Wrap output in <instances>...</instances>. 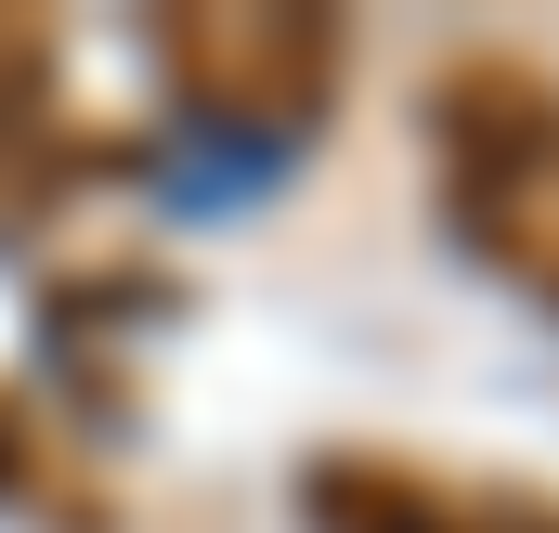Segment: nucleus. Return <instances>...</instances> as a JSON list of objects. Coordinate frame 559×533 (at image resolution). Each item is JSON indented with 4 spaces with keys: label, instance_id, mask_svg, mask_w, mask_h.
<instances>
[{
    "label": "nucleus",
    "instance_id": "nucleus-1",
    "mask_svg": "<svg viewBox=\"0 0 559 533\" xmlns=\"http://www.w3.org/2000/svg\"><path fill=\"white\" fill-rule=\"evenodd\" d=\"M442 169H455L468 248L559 312V92L534 66H495V52L455 66L442 79Z\"/></svg>",
    "mask_w": 559,
    "mask_h": 533
},
{
    "label": "nucleus",
    "instance_id": "nucleus-2",
    "mask_svg": "<svg viewBox=\"0 0 559 533\" xmlns=\"http://www.w3.org/2000/svg\"><path fill=\"white\" fill-rule=\"evenodd\" d=\"M156 66L222 131H312V105L338 92L352 39L325 13H286V0H182L156 26Z\"/></svg>",
    "mask_w": 559,
    "mask_h": 533
},
{
    "label": "nucleus",
    "instance_id": "nucleus-3",
    "mask_svg": "<svg viewBox=\"0 0 559 533\" xmlns=\"http://www.w3.org/2000/svg\"><path fill=\"white\" fill-rule=\"evenodd\" d=\"M312 521L325 533H481V495L429 482L404 455H325L312 469Z\"/></svg>",
    "mask_w": 559,
    "mask_h": 533
},
{
    "label": "nucleus",
    "instance_id": "nucleus-4",
    "mask_svg": "<svg viewBox=\"0 0 559 533\" xmlns=\"http://www.w3.org/2000/svg\"><path fill=\"white\" fill-rule=\"evenodd\" d=\"M52 169H66V131H52V39L0 13V222L52 209Z\"/></svg>",
    "mask_w": 559,
    "mask_h": 533
},
{
    "label": "nucleus",
    "instance_id": "nucleus-5",
    "mask_svg": "<svg viewBox=\"0 0 559 533\" xmlns=\"http://www.w3.org/2000/svg\"><path fill=\"white\" fill-rule=\"evenodd\" d=\"M481 533H559L547 495H481Z\"/></svg>",
    "mask_w": 559,
    "mask_h": 533
}]
</instances>
